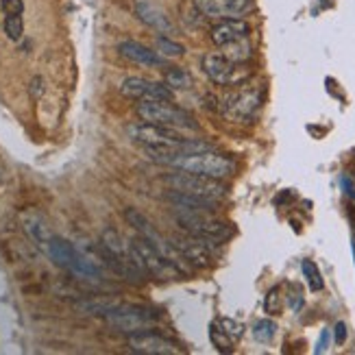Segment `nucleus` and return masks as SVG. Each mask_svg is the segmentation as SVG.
Instances as JSON below:
<instances>
[{
    "mask_svg": "<svg viewBox=\"0 0 355 355\" xmlns=\"http://www.w3.org/2000/svg\"><path fill=\"white\" fill-rule=\"evenodd\" d=\"M157 164L175 168V171H181V173H192V175L211 177V179H227L236 171L234 162L220 155V153H214V150L177 153V155H168V157L157 159Z\"/></svg>",
    "mask_w": 355,
    "mask_h": 355,
    "instance_id": "f257e3e1",
    "label": "nucleus"
},
{
    "mask_svg": "<svg viewBox=\"0 0 355 355\" xmlns=\"http://www.w3.org/2000/svg\"><path fill=\"white\" fill-rule=\"evenodd\" d=\"M125 220L131 225V229L135 231L137 236L144 238L159 255H164L168 261H171L173 266H177V268L183 272V277L192 272V266L188 264V261H185V257L179 253L177 246H175L171 240H166V238L159 234V231L155 229V225H153L142 211H137V209H133V207H127V209H125Z\"/></svg>",
    "mask_w": 355,
    "mask_h": 355,
    "instance_id": "f03ea898",
    "label": "nucleus"
},
{
    "mask_svg": "<svg viewBox=\"0 0 355 355\" xmlns=\"http://www.w3.org/2000/svg\"><path fill=\"white\" fill-rule=\"evenodd\" d=\"M135 114L142 122H150V125L171 127L177 131H198L194 116L171 101H142L135 107Z\"/></svg>",
    "mask_w": 355,
    "mask_h": 355,
    "instance_id": "7ed1b4c3",
    "label": "nucleus"
},
{
    "mask_svg": "<svg viewBox=\"0 0 355 355\" xmlns=\"http://www.w3.org/2000/svg\"><path fill=\"white\" fill-rule=\"evenodd\" d=\"M177 223L188 236L198 238L207 244L225 242L227 238L234 236V229L229 227V223L214 218V214L205 211H177Z\"/></svg>",
    "mask_w": 355,
    "mask_h": 355,
    "instance_id": "20e7f679",
    "label": "nucleus"
},
{
    "mask_svg": "<svg viewBox=\"0 0 355 355\" xmlns=\"http://www.w3.org/2000/svg\"><path fill=\"white\" fill-rule=\"evenodd\" d=\"M159 318L155 310L144 305H127V303H116L110 312L105 314V320L112 327H116L122 334H140L148 331L153 327V322Z\"/></svg>",
    "mask_w": 355,
    "mask_h": 355,
    "instance_id": "39448f33",
    "label": "nucleus"
},
{
    "mask_svg": "<svg viewBox=\"0 0 355 355\" xmlns=\"http://www.w3.org/2000/svg\"><path fill=\"white\" fill-rule=\"evenodd\" d=\"M131 246H133V253L137 259V266L142 268V272L146 277H155V279H159V282L183 279V272L177 266H173L164 255H159L144 238L135 236L131 240Z\"/></svg>",
    "mask_w": 355,
    "mask_h": 355,
    "instance_id": "423d86ee",
    "label": "nucleus"
},
{
    "mask_svg": "<svg viewBox=\"0 0 355 355\" xmlns=\"http://www.w3.org/2000/svg\"><path fill=\"white\" fill-rule=\"evenodd\" d=\"M164 183L171 190L185 192V194H196V196H205V198H214V200H220L227 194V188L220 183V179L200 177V175L181 173V171H177L173 175H166Z\"/></svg>",
    "mask_w": 355,
    "mask_h": 355,
    "instance_id": "0eeeda50",
    "label": "nucleus"
},
{
    "mask_svg": "<svg viewBox=\"0 0 355 355\" xmlns=\"http://www.w3.org/2000/svg\"><path fill=\"white\" fill-rule=\"evenodd\" d=\"M203 70L216 85H240L251 76V70H244V64H234L223 53L205 55Z\"/></svg>",
    "mask_w": 355,
    "mask_h": 355,
    "instance_id": "6e6552de",
    "label": "nucleus"
},
{
    "mask_svg": "<svg viewBox=\"0 0 355 355\" xmlns=\"http://www.w3.org/2000/svg\"><path fill=\"white\" fill-rule=\"evenodd\" d=\"M261 107V92L259 89H238L229 92L223 96L220 110L231 122H246L251 120Z\"/></svg>",
    "mask_w": 355,
    "mask_h": 355,
    "instance_id": "1a4fd4ad",
    "label": "nucleus"
},
{
    "mask_svg": "<svg viewBox=\"0 0 355 355\" xmlns=\"http://www.w3.org/2000/svg\"><path fill=\"white\" fill-rule=\"evenodd\" d=\"M120 94L131 101H173V89L166 83L148 81L142 76H127L120 83Z\"/></svg>",
    "mask_w": 355,
    "mask_h": 355,
    "instance_id": "9d476101",
    "label": "nucleus"
},
{
    "mask_svg": "<svg viewBox=\"0 0 355 355\" xmlns=\"http://www.w3.org/2000/svg\"><path fill=\"white\" fill-rule=\"evenodd\" d=\"M194 7L205 18L229 20L249 13L253 9V0H194Z\"/></svg>",
    "mask_w": 355,
    "mask_h": 355,
    "instance_id": "9b49d317",
    "label": "nucleus"
},
{
    "mask_svg": "<svg viewBox=\"0 0 355 355\" xmlns=\"http://www.w3.org/2000/svg\"><path fill=\"white\" fill-rule=\"evenodd\" d=\"M133 9H135L137 20L144 22L148 28L157 31V33H162L166 37H173L177 33V26L171 20V15H168L159 5L150 3V0H135Z\"/></svg>",
    "mask_w": 355,
    "mask_h": 355,
    "instance_id": "f8f14e48",
    "label": "nucleus"
},
{
    "mask_svg": "<svg viewBox=\"0 0 355 355\" xmlns=\"http://www.w3.org/2000/svg\"><path fill=\"white\" fill-rule=\"evenodd\" d=\"M127 343L133 353H142V355H175L177 353V349L171 340H166V338H162L159 334H153V331L131 334Z\"/></svg>",
    "mask_w": 355,
    "mask_h": 355,
    "instance_id": "ddd939ff",
    "label": "nucleus"
},
{
    "mask_svg": "<svg viewBox=\"0 0 355 355\" xmlns=\"http://www.w3.org/2000/svg\"><path fill=\"white\" fill-rule=\"evenodd\" d=\"M173 244L179 249V253L185 257V261L192 268H209L211 266V244L198 240V238H175Z\"/></svg>",
    "mask_w": 355,
    "mask_h": 355,
    "instance_id": "4468645a",
    "label": "nucleus"
},
{
    "mask_svg": "<svg viewBox=\"0 0 355 355\" xmlns=\"http://www.w3.org/2000/svg\"><path fill=\"white\" fill-rule=\"evenodd\" d=\"M118 53L125 59L133 61V64L148 66V68H162L166 64V59L157 51H150L148 46H144L140 42H133V40L120 42L118 44Z\"/></svg>",
    "mask_w": 355,
    "mask_h": 355,
    "instance_id": "2eb2a0df",
    "label": "nucleus"
},
{
    "mask_svg": "<svg viewBox=\"0 0 355 355\" xmlns=\"http://www.w3.org/2000/svg\"><path fill=\"white\" fill-rule=\"evenodd\" d=\"M249 33H251L249 22H244L242 18H229V20H220L218 24H214L209 31V37L216 46H220L223 49L225 44L249 37Z\"/></svg>",
    "mask_w": 355,
    "mask_h": 355,
    "instance_id": "dca6fc26",
    "label": "nucleus"
},
{
    "mask_svg": "<svg viewBox=\"0 0 355 355\" xmlns=\"http://www.w3.org/2000/svg\"><path fill=\"white\" fill-rule=\"evenodd\" d=\"M20 223H22V229H24V234L31 238V242H33L35 246H40V249L44 251L46 249V244H49V240L55 236L49 223H46V218L42 214L37 211H24L20 216Z\"/></svg>",
    "mask_w": 355,
    "mask_h": 355,
    "instance_id": "f3484780",
    "label": "nucleus"
},
{
    "mask_svg": "<svg viewBox=\"0 0 355 355\" xmlns=\"http://www.w3.org/2000/svg\"><path fill=\"white\" fill-rule=\"evenodd\" d=\"M44 253L49 255V259L53 261L55 266L66 268V270H70V268L74 266L76 257H79V249H76V246H74L72 242H68V240H64V238H59V236H53V238L49 240V244H46Z\"/></svg>",
    "mask_w": 355,
    "mask_h": 355,
    "instance_id": "a211bd4d",
    "label": "nucleus"
},
{
    "mask_svg": "<svg viewBox=\"0 0 355 355\" xmlns=\"http://www.w3.org/2000/svg\"><path fill=\"white\" fill-rule=\"evenodd\" d=\"M166 198L177 207V211H205V214H214L218 200L214 198H205V196H196V194H185V192H168Z\"/></svg>",
    "mask_w": 355,
    "mask_h": 355,
    "instance_id": "6ab92c4d",
    "label": "nucleus"
},
{
    "mask_svg": "<svg viewBox=\"0 0 355 355\" xmlns=\"http://www.w3.org/2000/svg\"><path fill=\"white\" fill-rule=\"evenodd\" d=\"M223 55L234 61V64H244V61H249L251 55H253V46L249 42V37H242V40H236L231 44H225L223 46Z\"/></svg>",
    "mask_w": 355,
    "mask_h": 355,
    "instance_id": "aec40b11",
    "label": "nucleus"
},
{
    "mask_svg": "<svg viewBox=\"0 0 355 355\" xmlns=\"http://www.w3.org/2000/svg\"><path fill=\"white\" fill-rule=\"evenodd\" d=\"M164 83L171 87V89H190L194 85L192 81V74L183 68H173L164 74Z\"/></svg>",
    "mask_w": 355,
    "mask_h": 355,
    "instance_id": "412c9836",
    "label": "nucleus"
},
{
    "mask_svg": "<svg viewBox=\"0 0 355 355\" xmlns=\"http://www.w3.org/2000/svg\"><path fill=\"white\" fill-rule=\"evenodd\" d=\"M301 270H303V277H305L307 286H310V290H314V292H320L322 288H325V282H322V275H320L318 266L314 264L312 259H303Z\"/></svg>",
    "mask_w": 355,
    "mask_h": 355,
    "instance_id": "4be33fe9",
    "label": "nucleus"
},
{
    "mask_svg": "<svg viewBox=\"0 0 355 355\" xmlns=\"http://www.w3.org/2000/svg\"><path fill=\"white\" fill-rule=\"evenodd\" d=\"M157 53H159L164 59H179V57L185 55V46L179 44V42H175L173 37L162 35V37L157 40Z\"/></svg>",
    "mask_w": 355,
    "mask_h": 355,
    "instance_id": "5701e85b",
    "label": "nucleus"
},
{
    "mask_svg": "<svg viewBox=\"0 0 355 355\" xmlns=\"http://www.w3.org/2000/svg\"><path fill=\"white\" fill-rule=\"evenodd\" d=\"M277 334V322L270 318H261L253 325V338L257 343H270Z\"/></svg>",
    "mask_w": 355,
    "mask_h": 355,
    "instance_id": "b1692460",
    "label": "nucleus"
},
{
    "mask_svg": "<svg viewBox=\"0 0 355 355\" xmlns=\"http://www.w3.org/2000/svg\"><path fill=\"white\" fill-rule=\"evenodd\" d=\"M3 26H5V35L11 42H20L22 40V35H24V20H22V15H7Z\"/></svg>",
    "mask_w": 355,
    "mask_h": 355,
    "instance_id": "393cba45",
    "label": "nucleus"
},
{
    "mask_svg": "<svg viewBox=\"0 0 355 355\" xmlns=\"http://www.w3.org/2000/svg\"><path fill=\"white\" fill-rule=\"evenodd\" d=\"M209 338H211V343H214V347L218 349V351H223V353H231V338L223 331V327L218 325V322H214V325L209 327Z\"/></svg>",
    "mask_w": 355,
    "mask_h": 355,
    "instance_id": "a878e982",
    "label": "nucleus"
},
{
    "mask_svg": "<svg viewBox=\"0 0 355 355\" xmlns=\"http://www.w3.org/2000/svg\"><path fill=\"white\" fill-rule=\"evenodd\" d=\"M264 310L268 314H279L282 312V292H279V288H272L268 295H266Z\"/></svg>",
    "mask_w": 355,
    "mask_h": 355,
    "instance_id": "bb28decb",
    "label": "nucleus"
},
{
    "mask_svg": "<svg viewBox=\"0 0 355 355\" xmlns=\"http://www.w3.org/2000/svg\"><path fill=\"white\" fill-rule=\"evenodd\" d=\"M218 325L223 327V331L231 338V340H238V338L242 336V325L240 322H236V320H231V318H220L218 320Z\"/></svg>",
    "mask_w": 355,
    "mask_h": 355,
    "instance_id": "cd10ccee",
    "label": "nucleus"
},
{
    "mask_svg": "<svg viewBox=\"0 0 355 355\" xmlns=\"http://www.w3.org/2000/svg\"><path fill=\"white\" fill-rule=\"evenodd\" d=\"M0 9H3L7 15H22L24 3L22 0H0Z\"/></svg>",
    "mask_w": 355,
    "mask_h": 355,
    "instance_id": "c85d7f7f",
    "label": "nucleus"
},
{
    "mask_svg": "<svg viewBox=\"0 0 355 355\" xmlns=\"http://www.w3.org/2000/svg\"><path fill=\"white\" fill-rule=\"evenodd\" d=\"M28 92L33 98H40L44 94V79L42 76H33V81H31V85H28Z\"/></svg>",
    "mask_w": 355,
    "mask_h": 355,
    "instance_id": "c756f323",
    "label": "nucleus"
},
{
    "mask_svg": "<svg viewBox=\"0 0 355 355\" xmlns=\"http://www.w3.org/2000/svg\"><path fill=\"white\" fill-rule=\"evenodd\" d=\"M288 303H290V310H292V312H299L301 307H303V295H301V290H299V288L288 297Z\"/></svg>",
    "mask_w": 355,
    "mask_h": 355,
    "instance_id": "7c9ffc66",
    "label": "nucleus"
},
{
    "mask_svg": "<svg viewBox=\"0 0 355 355\" xmlns=\"http://www.w3.org/2000/svg\"><path fill=\"white\" fill-rule=\"evenodd\" d=\"M334 338H336V345H345L347 343V325L340 320V322H336V327H334Z\"/></svg>",
    "mask_w": 355,
    "mask_h": 355,
    "instance_id": "2f4dec72",
    "label": "nucleus"
},
{
    "mask_svg": "<svg viewBox=\"0 0 355 355\" xmlns=\"http://www.w3.org/2000/svg\"><path fill=\"white\" fill-rule=\"evenodd\" d=\"M327 345H329V329H325V331L320 334V340H318L316 353H322V351H327Z\"/></svg>",
    "mask_w": 355,
    "mask_h": 355,
    "instance_id": "473e14b6",
    "label": "nucleus"
},
{
    "mask_svg": "<svg viewBox=\"0 0 355 355\" xmlns=\"http://www.w3.org/2000/svg\"><path fill=\"white\" fill-rule=\"evenodd\" d=\"M343 185H345V192H347V194H349V196L355 200V188H353V183H351L347 177H343Z\"/></svg>",
    "mask_w": 355,
    "mask_h": 355,
    "instance_id": "72a5a7b5",
    "label": "nucleus"
}]
</instances>
